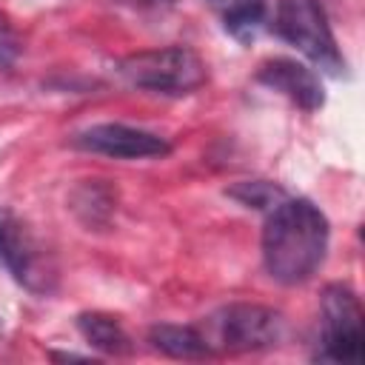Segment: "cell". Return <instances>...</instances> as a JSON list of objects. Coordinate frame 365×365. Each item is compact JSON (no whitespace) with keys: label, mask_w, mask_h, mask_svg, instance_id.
<instances>
[{"label":"cell","mask_w":365,"mask_h":365,"mask_svg":"<svg viewBox=\"0 0 365 365\" xmlns=\"http://www.w3.org/2000/svg\"><path fill=\"white\" fill-rule=\"evenodd\" d=\"M328 220L311 200H279L262 228V265L282 285L308 282L328 254Z\"/></svg>","instance_id":"6da1fadb"},{"label":"cell","mask_w":365,"mask_h":365,"mask_svg":"<svg viewBox=\"0 0 365 365\" xmlns=\"http://www.w3.org/2000/svg\"><path fill=\"white\" fill-rule=\"evenodd\" d=\"M117 71L134 88L154 91V94H171V97L197 91L208 77L202 57L185 46L134 51L117 63Z\"/></svg>","instance_id":"7a4b0ae2"},{"label":"cell","mask_w":365,"mask_h":365,"mask_svg":"<svg viewBox=\"0 0 365 365\" xmlns=\"http://www.w3.org/2000/svg\"><path fill=\"white\" fill-rule=\"evenodd\" d=\"M274 29L285 43L299 48L322 71H328V74L345 71V60L336 48V40L331 34L325 11L317 0H279Z\"/></svg>","instance_id":"3957f363"},{"label":"cell","mask_w":365,"mask_h":365,"mask_svg":"<svg viewBox=\"0 0 365 365\" xmlns=\"http://www.w3.org/2000/svg\"><path fill=\"white\" fill-rule=\"evenodd\" d=\"M322 311V336L317 359L322 362H359L362 359V305L359 297L342 285L331 282L319 299Z\"/></svg>","instance_id":"277c9868"},{"label":"cell","mask_w":365,"mask_h":365,"mask_svg":"<svg viewBox=\"0 0 365 365\" xmlns=\"http://www.w3.org/2000/svg\"><path fill=\"white\" fill-rule=\"evenodd\" d=\"M0 265L31 294H51L57 285L54 259L26 222L9 211L0 214Z\"/></svg>","instance_id":"5b68a950"},{"label":"cell","mask_w":365,"mask_h":365,"mask_svg":"<svg viewBox=\"0 0 365 365\" xmlns=\"http://www.w3.org/2000/svg\"><path fill=\"white\" fill-rule=\"evenodd\" d=\"M282 331L285 322L279 311L259 302H234L214 317L217 342H211V348H222L231 354L265 351L282 339Z\"/></svg>","instance_id":"8992f818"},{"label":"cell","mask_w":365,"mask_h":365,"mask_svg":"<svg viewBox=\"0 0 365 365\" xmlns=\"http://www.w3.org/2000/svg\"><path fill=\"white\" fill-rule=\"evenodd\" d=\"M74 145L91 154L114 157V160H148V157H165L171 145L145 128H134L125 123H97L83 128L74 137Z\"/></svg>","instance_id":"52a82bcc"},{"label":"cell","mask_w":365,"mask_h":365,"mask_svg":"<svg viewBox=\"0 0 365 365\" xmlns=\"http://www.w3.org/2000/svg\"><path fill=\"white\" fill-rule=\"evenodd\" d=\"M257 80L262 86L279 91L282 97H288L294 106H299L305 111H317L325 103L319 77L305 63H297L291 57H271V60L259 63Z\"/></svg>","instance_id":"ba28073f"},{"label":"cell","mask_w":365,"mask_h":365,"mask_svg":"<svg viewBox=\"0 0 365 365\" xmlns=\"http://www.w3.org/2000/svg\"><path fill=\"white\" fill-rule=\"evenodd\" d=\"M148 342L154 351H163L165 356L174 359H205L214 354L205 334L197 331L194 325H171V322L154 325L148 331Z\"/></svg>","instance_id":"9c48e42d"},{"label":"cell","mask_w":365,"mask_h":365,"mask_svg":"<svg viewBox=\"0 0 365 365\" xmlns=\"http://www.w3.org/2000/svg\"><path fill=\"white\" fill-rule=\"evenodd\" d=\"M77 328H80L83 339L91 348H97V351H103L108 356H125L134 348L131 345V336L125 334V328L120 325V319H114L108 314H97V311L80 314L77 317Z\"/></svg>","instance_id":"30bf717a"},{"label":"cell","mask_w":365,"mask_h":365,"mask_svg":"<svg viewBox=\"0 0 365 365\" xmlns=\"http://www.w3.org/2000/svg\"><path fill=\"white\" fill-rule=\"evenodd\" d=\"M205 3L220 17L225 31L234 34L237 40H251L268 14L265 0H205Z\"/></svg>","instance_id":"8fae6325"},{"label":"cell","mask_w":365,"mask_h":365,"mask_svg":"<svg viewBox=\"0 0 365 365\" xmlns=\"http://www.w3.org/2000/svg\"><path fill=\"white\" fill-rule=\"evenodd\" d=\"M237 202L248 205V208H274L279 200H285V191L265 182V180H254V182H240L228 191Z\"/></svg>","instance_id":"7c38bea8"},{"label":"cell","mask_w":365,"mask_h":365,"mask_svg":"<svg viewBox=\"0 0 365 365\" xmlns=\"http://www.w3.org/2000/svg\"><path fill=\"white\" fill-rule=\"evenodd\" d=\"M17 54H20V37H17L11 20L0 11V68L11 66L17 60Z\"/></svg>","instance_id":"4fadbf2b"},{"label":"cell","mask_w":365,"mask_h":365,"mask_svg":"<svg viewBox=\"0 0 365 365\" xmlns=\"http://www.w3.org/2000/svg\"><path fill=\"white\" fill-rule=\"evenodd\" d=\"M54 359H88V356H80V354H51Z\"/></svg>","instance_id":"5bb4252c"}]
</instances>
